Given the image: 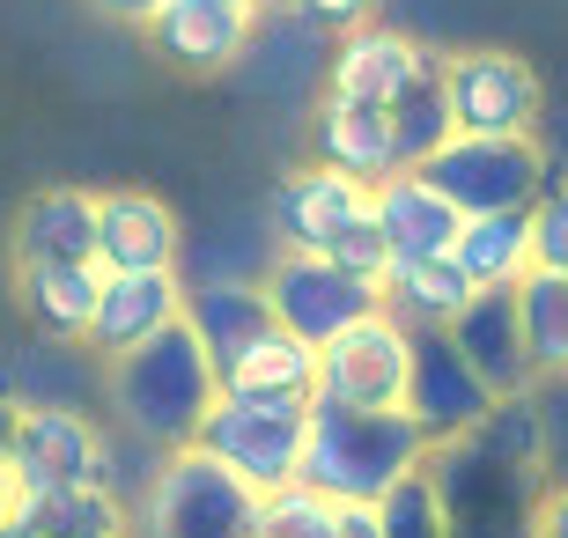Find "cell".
<instances>
[{
    "label": "cell",
    "mask_w": 568,
    "mask_h": 538,
    "mask_svg": "<svg viewBox=\"0 0 568 538\" xmlns=\"http://www.w3.org/2000/svg\"><path fill=\"white\" fill-rule=\"evenodd\" d=\"M422 465H428V435L406 406L362 414V406L311 398V435H303V465H295L303 487H317L333 501H384Z\"/></svg>",
    "instance_id": "cell-1"
},
{
    "label": "cell",
    "mask_w": 568,
    "mask_h": 538,
    "mask_svg": "<svg viewBox=\"0 0 568 538\" xmlns=\"http://www.w3.org/2000/svg\"><path fill=\"white\" fill-rule=\"evenodd\" d=\"M214 398H222L214 354L200 347V332H192L185 317L163 325L155 339H141V347L111 354V406H119V420H126L141 443H155V450H185Z\"/></svg>",
    "instance_id": "cell-2"
},
{
    "label": "cell",
    "mask_w": 568,
    "mask_h": 538,
    "mask_svg": "<svg viewBox=\"0 0 568 538\" xmlns=\"http://www.w3.org/2000/svg\"><path fill=\"white\" fill-rule=\"evenodd\" d=\"M258 531V487L214 465L200 443L163 450L133 501V538H252Z\"/></svg>",
    "instance_id": "cell-3"
},
{
    "label": "cell",
    "mask_w": 568,
    "mask_h": 538,
    "mask_svg": "<svg viewBox=\"0 0 568 538\" xmlns=\"http://www.w3.org/2000/svg\"><path fill=\"white\" fill-rule=\"evenodd\" d=\"M422 177L458 214H503V207H531L554 185V163L539 155L531 133H450L422 163Z\"/></svg>",
    "instance_id": "cell-4"
},
{
    "label": "cell",
    "mask_w": 568,
    "mask_h": 538,
    "mask_svg": "<svg viewBox=\"0 0 568 538\" xmlns=\"http://www.w3.org/2000/svg\"><path fill=\"white\" fill-rule=\"evenodd\" d=\"M303 435H311V398H236V392H222L192 443L214 465H230L236 479H252L258 495H274V487L295 479V465H303Z\"/></svg>",
    "instance_id": "cell-5"
},
{
    "label": "cell",
    "mask_w": 568,
    "mask_h": 538,
    "mask_svg": "<svg viewBox=\"0 0 568 538\" xmlns=\"http://www.w3.org/2000/svg\"><path fill=\"white\" fill-rule=\"evenodd\" d=\"M67 487H111V443L74 406H52V398L44 406H16L8 495H67Z\"/></svg>",
    "instance_id": "cell-6"
},
{
    "label": "cell",
    "mask_w": 568,
    "mask_h": 538,
    "mask_svg": "<svg viewBox=\"0 0 568 538\" xmlns=\"http://www.w3.org/2000/svg\"><path fill=\"white\" fill-rule=\"evenodd\" d=\"M406 369H414V325H399L392 311H369L317 347V398L392 414V406H406Z\"/></svg>",
    "instance_id": "cell-7"
},
{
    "label": "cell",
    "mask_w": 568,
    "mask_h": 538,
    "mask_svg": "<svg viewBox=\"0 0 568 538\" xmlns=\"http://www.w3.org/2000/svg\"><path fill=\"white\" fill-rule=\"evenodd\" d=\"M258 288H266L274 325H288L295 339H311V347H325V339L347 332L355 317L384 311V288H369V281H355V273H339L333 258H317V251H281L274 266L258 273Z\"/></svg>",
    "instance_id": "cell-8"
},
{
    "label": "cell",
    "mask_w": 568,
    "mask_h": 538,
    "mask_svg": "<svg viewBox=\"0 0 568 538\" xmlns=\"http://www.w3.org/2000/svg\"><path fill=\"white\" fill-rule=\"evenodd\" d=\"M436 74H443V60L428 52V44H414L406 30H384V22H362V30L333 38V60H325V97L392 111L399 97H414V89L436 82Z\"/></svg>",
    "instance_id": "cell-9"
},
{
    "label": "cell",
    "mask_w": 568,
    "mask_h": 538,
    "mask_svg": "<svg viewBox=\"0 0 568 538\" xmlns=\"http://www.w3.org/2000/svg\"><path fill=\"white\" fill-rule=\"evenodd\" d=\"M443 104L458 133H531L539 119V74L517 52H450L443 60Z\"/></svg>",
    "instance_id": "cell-10"
},
{
    "label": "cell",
    "mask_w": 568,
    "mask_h": 538,
    "mask_svg": "<svg viewBox=\"0 0 568 538\" xmlns=\"http://www.w3.org/2000/svg\"><path fill=\"white\" fill-rule=\"evenodd\" d=\"M406 414L422 420L428 450L473 435L495 414V392L480 384V369L450 347V332H414V369H406Z\"/></svg>",
    "instance_id": "cell-11"
},
{
    "label": "cell",
    "mask_w": 568,
    "mask_h": 538,
    "mask_svg": "<svg viewBox=\"0 0 568 538\" xmlns=\"http://www.w3.org/2000/svg\"><path fill=\"white\" fill-rule=\"evenodd\" d=\"M369 214V185L339 177V170L311 163V170H288L266 200V229H274L281 251H325L347 222Z\"/></svg>",
    "instance_id": "cell-12"
},
{
    "label": "cell",
    "mask_w": 568,
    "mask_h": 538,
    "mask_svg": "<svg viewBox=\"0 0 568 538\" xmlns=\"http://www.w3.org/2000/svg\"><path fill=\"white\" fill-rule=\"evenodd\" d=\"M450 347L480 369V384L495 398H525L531 392V354H525V317H517V288H473L458 317H450Z\"/></svg>",
    "instance_id": "cell-13"
},
{
    "label": "cell",
    "mask_w": 568,
    "mask_h": 538,
    "mask_svg": "<svg viewBox=\"0 0 568 538\" xmlns=\"http://www.w3.org/2000/svg\"><path fill=\"white\" fill-rule=\"evenodd\" d=\"M185 258V222L155 192H97V266L104 273H170Z\"/></svg>",
    "instance_id": "cell-14"
},
{
    "label": "cell",
    "mask_w": 568,
    "mask_h": 538,
    "mask_svg": "<svg viewBox=\"0 0 568 538\" xmlns=\"http://www.w3.org/2000/svg\"><path fill=\"white\" fill-rule=\"evenodd\" d=\"M252 30H258V8H236V0H170L163 16L148 22V38L170 67L185 74H222L252 52Z\"/></svg>",
    "instance_id": "cell-15"
},
{
    "label": "cell",
    "mask_w": 568,
    "mask_h": 538,
    "mask_svg": "<svg viewBox=\"0 0 568 538\" xmlns=\"http://www.w3.org/2000/svg\"><path fill=\"white\" fill-rule=\"evenodd\" d=\"M369 222H377L384 251H392V266H399V258H443V251L458 244L465 214L428 185L422 170H392V177L369 185Z\"/></svg>",
    "instance_id": "cell-16"
},
{
    "label": "cell",
    "mask_w": 568,
    "mask_h": 538,
    "mask_svg": "<svg viewBox=\"0 0 568 538\" xmlns=\"http://www.w3.org/2000/svg\"><path fill=\"white\" fill-rule=\"evenodd\" d=\"M185 317V273H104V295H97V317H89V347L104 354H126L141 339H155L163 325Z\"/></svg>",
    "instance_id": "cell-17"
},
{
    "label": "cell",
    "mask_w": 568,
    "mask_h": 538,
    "mask_svg": "<svg viewBox=\"0 0 568 538\" xmlns=\"http://www.w3.org/2000/svg\"><path fill=\"white\" fill-rule=\"evenodd\" d=\"M311 163L339 170V177H355V185H377V177H392V170H399L392 111L317 97V111H311Z\"/></svg>",
    "instance_id": "cell-18"
},
{
    "label": "cell",
    "mask_w": 568,
    "mask_h": 538,
    "mask_svg": "<svg viewBox=\"0 0 568 538\" xmlns=\"http://www.w3.org/2000/svg\"><path fill=\"white\" fill-rule=\"evenodd\" d=\"M104 295V266L97 258H44V266H16V303L44 339H89Z\"/></svg>",
    "instance_id": "cell-19"
},
{
    "label": "cell",
    "mask_w": 568,
    "mask_h": 538,
    "mask_svg": "<svg viewBox=\"0 0 568 538\" xmlns=\"http://www.w3.org/2000/svg\"><path fill=\"white\" fill-rule=\"evenodd\" d=\"M0 538H133L126 501L111 487H67V495H8Z\"/></svg>",
    "instance_id": "cell-20"
},
{
    "label": "cell",
    "mask_w": 568,
    "mask_h": 538,
    "mask_svg": "<svg viewBox=\"0 0 568 538\" xmlns=\"http://www.w3.org/2000/svg\"><path fill=\"white\" fill-rule=\"evenodd\" d=\"M214 376H222V392H236V398H317V347L295 339L288 325H266Z\"/></svg>",
    "instance_id": "cell-21"
},
{
    "label": "cell",
    "mask_w": 568,
    "mask_h": 538,
    "mask_svg": "<svg viewBox=\"0 0 568 538\" xmlns=\"http://www.w3.org/2000/svg\"><path fill=\"white\" fill-rule=\"evenodd\" d=\"M185 325L200 332V347L222 369L252 332L274 325V311H266V288H258L252 273H200V281H185Z\"/></svg>",
    "instance_id": "cell-22"
},
{
    "label": "cell",
    "mask_w": 568,
    "mask_h": 538,
    "mask_svg": "<svg viewBox=\"0 0 568 538\" xmlns=\"http://www.w3.org/2000/svg\"><path fill=\"white\" fill-rule=\"evenodd\" d=\"M44 258H97V192L82 185H44L16 214V266Z\"/></svg>",
    "instance_id": "cell-23"
},
{
    "label": "cell",
    "mask_w": 568,
    "mask_h": 538,
    "mask_svg": "<svg viewBox=\"0 0 568 538\" xmlns=\"http://www.w3.org/2000/svg\"><path fill=\"white\" fill-rule=\"evenodd\" d=\"M450 258L465 266L473 288H517L531 273V207H503V214H465Z\"/></svg>",
    "instance_id": "cell-24"
},
{
    "label": "cell",
    "mask_w": 568,
    "mask_h": 538,
    "mask_svg": "<svg viewBox=\"0 0 568 538\" xmlns=\"http://www.w3.org/2000/svg\"><path fill=\"white\" fill-rule=\"evenodd\" d=\"M465 303H473V281H465V266L450 251L443 258H399V266H384V311L414 332H443Z\"/></svg>",
    "instance_id": "cell-25"
},
{
    "label": "cell",
    "mask_w": 568,
    "mask_h": 538,
    "mask_svg": "<svg viewBox=\"0 0 568 538\" xmlns=\"http://www.w3.org/2000/svg\"><path fill=\"white\" fill-rule=\"evenodd\" d=\"M517 317H525V354L539 376H568V273L531 266L517 281Z\"/></svg>",
    "instance_id": "cell-26"
},
{
    "label": "cell",
    "mask_w": 568,
    "mask_h": 538,
    "mask_svg": "<svg viewBox=\"0 0 568 538\" xmlns=\"http://www.w3.org/2000/svg\"><path fill=\"white\" fill-rule=\"evenodd\" d=\"M252 538H339V501L288 479L274 495H258V531Z\"/></svg>",
    "instance_id": "cell-27"
},
{
    "label": "cell",
    "mask_w": 568,
    "mask_h": 538,
    "mask_svg": "<svg viewBox=\"0 0 568 538\" xmlns=\"http://www.w3.org/2000/svg\"><path fill=\"white\" fill-rule=\"evenodd\" d=\"M450 133H458V125H450V104H443V74H436V82H422L414 97H399V104H392V141H399V170H422L428 155L450 141Z\"/></svg>",
    "instance_id": "cell-28"
},
{
    "label": "cell",
    "mask_w": 568,
    "mask_h": 538,
    "mask_svg": "<svg viewBox=\"0 0 568 538\" xmlns=\"http://www.w3.org/2000/svg\"><path fill=\"white\" fill-rule=\"evenodd\" d=\"M377 517H384V538H450V517H443V495L428 479V465L377 501Z\"/></svg>",
    "instance_id": "cell-29"
},
{
    "label": "cell",
    "mask_w": 568,
    "mask_h": 538,
    "mask_svg": "<svg viewBox=\"0 0 568 538\" xmlns=\"http://www.w3.org/2000/svg\"><path fill=\"white\" fill-rule=\"evenodd\" d=\"M317 258H333L339 273H355V281H369V288H384V266H392V251H384V236H377V222H369V214H362V222H347L333 244L317 251Z\"/></svg>",
    "instance_id": "cell-30"
},
{
    "label": "cell",
    "mask_w": 568,
    "mask_h": 538,
    "mask_svg": "<svg viewBox=\"0 0 568 538\" xmlns=\"http://www.w3.org/2000/svg\"><path fill=\"white\" fill-rule=\"evenodd\" d=\"M531 266L568 273V185L561 177L531 200Z\"/></svg>",
    "instance_id": "cell-31"
},
{
    "label": "cell",
    "mask_w": 568,
    "mask_h": 538,
    "mask_svg": "<svg viewBox=\"0 0 568 538\" xmlns=\"http://www.w3.org/2000/svg\"><path fill=\"white\" fill-rule=\"evenodd\" d=\"M384 0H288L281 16H295L303 30H317V38H347V30H362V22H377Z\"/></svg>",
    "instance_id": "cell-32"
},
{
    "label": "cell",
    "mask_w": 568,
    "mask_h": 538,
    "mask_svg": "<svg viewBox=\"0 0 568 538\" xmlns=\"http://www.w3.org/2000/svg\"><path fill=\"white\" fill-rule=\"evenodd\" d=\"M531 538H568V479L539 495V509H531Z\"/></svg>",
    "instance_id": "cell-33"
},
{
    "label": "cell",
    "mask_w": 568,
    "mask_h": 538,
    "mask_svg": "<svg viewBox=\"0 0 568 538\" xmlns=\"http://www.w3.org/2000/svg\"><path fill=\"white\" fill-rule=\"evenodd\" d=\"M89 8H97V16H111V22H133V30H148V22L163 16L170 0H89Z\"/></svg>",
    "instance_id": "cell-34"
},
{
    "label": "cell",
    "mask_w": 568,
    "mask_h": 538,
    "mask_svg": "<svg viewBox=\"0 0 568 538\" xmlns=\"http://www.w3.org/2000/svg\"><path fill=\"white\" fill-rule=\"evenodd\" d=\"M339 538H384L377 501H339Z\"/></svg>",
    "instance_id": "cell-35"
},
{
    "label": "cell",
    "mask_w": 568,
    "mask_h": 538,
    "mask_svg": "<svg viewBox=\"0 0 568 538\" xmlns=\"http://www.w3.org/2000/svg\"><path fill=\"white\" fill-rule=\"evenodd\" d=\"M8 443H16V406H8V392H0V479H8Z\"/></svg>",
    "instance_id": "cell-36"
},
{
    "label": "cell",
    "mask_w": 568,
    "mask_h": 538,
    "mask_svg": "<svg viewBox=\"0 0 568 538\" xmlns=\"http://www.w3.org/2000/svg\"><path fill=\"white\" fill-rule=\"evenodd\" d=\"M252 8H258V16H281V8H288V0H252Z\"/></svg>",
    "instance_id": "cell-37"
},
{
    "label": "cell",
    "mask_w": 568,
    "mask_h": 538,
    "mask_svg": "<svg viewBox=\"0 0 568 538\" xmlns=\"http://www.w3.org/2000/svg\"><path fill=\"white\" fill-rule=\"evenodd\" d=\"M0 517H8V479H0Z\"/></svg>",
    "instance_id": "cell-38"
},
{
    "label": "cell",
    "mask_w": 568,
    "mask_h": 538,
    "mask_svg": "<svg viewBox=\"0 0 568 538\" xmlns=\"http://www.w3.org/2000/svg\"><path fill=\"white\" fill-rule=\"evenodd\" d=\"M236 8H252V0H236Z\"/></svg>",
    "instance_id": "cell-39"
}]
</instances>
